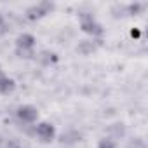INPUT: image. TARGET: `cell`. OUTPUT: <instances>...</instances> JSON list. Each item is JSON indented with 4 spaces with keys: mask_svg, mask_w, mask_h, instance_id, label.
<instances>
[{
    "mask_svg": "<svg viewBox=\"0 0 148 148\" xmlns=\"http://www.w3.org/2000/svg\"><path fill=\"white\" fill-rule=\"evenodd\" d=\"M19 117L21 119H26V120H33L37 117V112L30 106H25V108H19Z\"/></svg>",
    "mask_w": 148,
    "mask_h": 148,
    "instance_id": "6da1fadb",
    "label": "cell"
},
{
    "mask_svg": "<svg viewBox=\"0 0 148 148\" xmlns=\"http://www.w3.org/2000/svg\"><path fill=\"white\" fill-rule=\"evenodd\" d=\"M99 148H112V145H110V143H103Z\"/></svg>",
    "mask_w": 148,
    "mask_h": 148,
    "instance_id": "7a4b0ae2",
    "label": "cell"
}]
</instances>
